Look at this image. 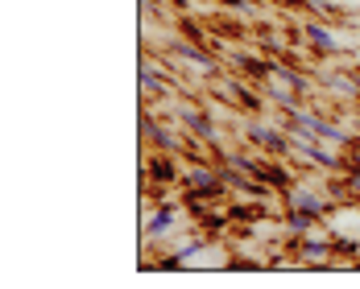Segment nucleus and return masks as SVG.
<instances>
[{"label":"nucleus","mask_w":360,"mask_h":289,"mask_svg":"<svg viewBox=\"0 0 360 289\" xmlns=\"http://www.w3.org/2000/svg\"><path fill=\"white\" fill-rule=\"evenodd\" d=\"M294 256L302 260V264H331L335 260V240L327 236V231H307V236H298V244H294Z\"/></svg>","instance_id":"obj_4"},{"label":"nucleus","mask_w":360,"mask_h":289,"mask_svg":"<svg viewBox=\"0 0 360 289\" xmlns=\"http://www.w3.org/2000/svg\"><path fill=\"white\" fill-rule=\"evenodd\" d=\"M216 4H228V8H249V0H216Z\"/></svg>","instance_id":"obj_16"},{"label":"nucleus","mask_w":360,"mask_h":289,"mask_svg":"<svg viewBox=\"0 0 360 289\" xmlns=\"http://www.w3.org/2000/svg\"><path fill=\"white\" fill-rule=\"evenodd\" d=\"M141 133H145V141H149V144H158L162 153H182V149H186V133H174L170 124L153 120L149 112L141 116Z\"/></svg>","instance_id":"obj_6"},{"label":"nucleus","mask_w":360,"mask_h":289,"mask_svg":"<svg viewBox=\"0 0 360 289\" xmlns=\"http://www.w3.org/2000/svg\"><path fill=\"white\" fill-rule=\"evenodd\" d=\"M286 227H290V236L298 240V236L315 231V227H319V219H315V215H307V211H286Z\"/></svg>","instance_id":"obj_14"},{"label":"nucleus","mask_w":360,"mask_h":289,"mask_svg":"<svg viewBox=\"0 0 360 289\" xmlns=\"http://www.w3.org/2000/svg\"><path fill=\"white\" fill-rule=\"evenodd\" d=\"M174 120H179L191 137H199V141H207V144H216L219 149V133H216L212 116H207L203 108H195V104H179V108H174Z\"/></svg>","instance_id":"obj_5"},{"label":"nucleus","mask_w":360,"mask_h":289,"mask_svg":"<svg viewBox=\"0 0 360 289\" xmlns=\"http://www.w3.org/2000/svg\"><path fill=\"white\" fill-rule=\"evenodd\" d=\"M269 79L282 83V87L294 91V95H307V91H311V79L298 71L294 62H286V58H269Z\"/></svg>","instance_id":"obj_8"},{"label":"nucleus","mask_w":360,"mask_h":289,"mask_svg":"<svg viewBox=\"0 0 360 289\" xmlns=\"http://www.w3.org/2000/svg\"><path fill=\"white\" fill-rule=\"evenodd\" d=\"M245 141L257 144L261 153H269V157H290V128L286 124H265V120H257V116H249L245 120Z\"/></svg>","instance_id":"obj_1"},{"label":"nucleus","mask_w":360,"mask_h":289,"mask_svg":"<svg viewBox=\"0 0 360 289\" xmlns=\"http://www.w3.org/2000/svg\"><path fill=\"white\" fill-rule=\"evenodd\" d=\"M174 58L191 62V67H199L203 74H216V67H219L207 50H199V46H191V41H174Z\"/></svg>","instance_id":"obj_9"},{"label":"nucleus","mask_w":360,"mask_h":289,"mask_svg":"<svg viewBox=\"0 0 360 289\" xmlns=\"http://www.w3.org/2000/svg\"><path fill=\"white\" fill-rule=\"evenodd\" d=\"M149 178L158 182V186H166V182H182V166L170 161V153H158V157H149Z\"/></svg>","instance_id":"obj_11"},{"label":"nucleus","mask_w":360,"mask_h":289,"mask_svg":"<svg viewBox=\"0 0 360 289\" xmlns=\"http://www.w3.org/2000/svg\"><path fill=\"white\" fill-rule=\"evenodd\" d=\"M282 203H286V211H307V215H315L319 223L335 207V199H327V190H311V186H298V182L282 190Z\"/></svg>","instance_id":"obj_2"},{"label":"nucleus","mask_w":360,"mask_h":289,"mask_svg":"<svg viewBox=\"0 0 360 289\" xmlns=\"http://www.w3.org/2000/svg\"><path fill=\"white\" fill-rule=\"evenodd\" d=\"M356 83H360V74H356Z\"/></svg>","instance_id":"obj_17"},{"label":"nucleus","mask_w":360,"mask_h":289,"mask_svg":"<svg viewBox=\"0 0 360 289\" xmlns=\"http://www.w3.org/2000/svg\"><path fill=\"white\" fill-rule=\"evenodd\" d=\"M174 219H179V203H162L153 215L145 219V231H149V236H166V231L174 227Z\"/></svg>","instance_id":"obj_13"},{"label":"nucleus","mask_w":360,"mask_h":289,"mask_svg":"<svg viewBox=\"0 0 360 289\" xmlns=\"http://www.w3.org/2000/svg\"><path fill=\"white\" fill-rule=\"evenodd\" d=\"M182 186L191 190V194H199V199H224V174H219L216 166H203V161H195V166H186L182 170Z\"/></svg>","instance_id":"obj_3"},{"label":"nucleus","mask_w":360,"mask_h":289,"mask_svg":"<svg viewBox=\"0 0 360 289\" xmlns=\"http://www.w3.org/2000/svg\"><path fill=\"white\" fill-rule=\"evenodd\" d=\"M257 174H261L265 182H269V186H274L278 194H282L286 186H294V170H290V166H278V161H265V157H261V166H257Z\"/></svg>","instance_id":"obj_12"},{"label":"nucleus","mask_w":360,"mask_h":289,"mask_svg":"<svg viewBox=\"0 0 360 289\" xmlns=\"http://www.w3.org/2000/svg\"><path fill=\"white\" fill-rule=\"evenodd\" d=\"M302 37H307V46H311L315 54H323V58H335V54L344 50V41L331 34V25H323V21H307V25H302Z\"/></svg>","instance_id":"obj_7"},{"label":"nucleus","mask_w":360,"mask_h":289,"mask_svg":"<svg viewBox=\"0 0 360 289\" xmlns=\"http://www.w3.org/2000/svg\"><path fill=\"white\" fill-rule=\"evenodd\" d=\"M141 91L149 100H166V95H170V87H166V79L158 71V62H149V58L141 62Z\"/></svg>","instance_id":"obj_10"},{"label":"nucleus","mask_w":360,"mask_h":289,"mask_svg":"<svg viewBox=\"0 0 360 289\" xmlns=\"http://www.w3.org/2000/svg\"><path fill=\"white\" fill-rule=\"evenodd\" d=\"M344 190L360 203V166H348V170H344Z\"/></svg>","instance_id":"obj_15"}]
</instances>
